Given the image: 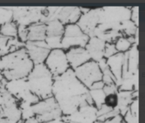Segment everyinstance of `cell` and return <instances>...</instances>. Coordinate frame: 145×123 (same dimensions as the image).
<instances>
[{
    "instance_id": "cell-1",
    "label": "cell",
    "mask_w": 145,
    "mask_h": 123,
    "mask_svg": "<svg viewBox=\"0 0 145 123\" xmlns=\"http://www.w3.org/2000/svg\"><path fill=\"white\" fill-rule=\"evenodd\" d=\"M52 96L63 116H70L86 104L94 106L89 89L76 78L74 71L71 68L54 78Z\"/></svg>"
},
{
    "instance_id": "cell-2",
    "label": "cell",
    "mask_w": 145,
    "mask_h": 123,
    "mask_svg": "<svg viewBox=\"0 0 145 123\" xmlns=\"http://www.w3.org/2000/svg\"><path fill=\"white\" fill-rule=\"evenodd\" d=\"M33 66L25 47L0 58V72L7 81L26 78Z\"/></svg>"
},
{
    "instance_id": "cell-3",
    "label": "cell",
    "mask_w": 145,
    "mask_h": 123,
    "mask_svg": "<svg viewBox=\"0 0 145 123\" xmlns=\"http://www.w3.org/2000/svg\"><path fill=\"white\" fill-rule=\"evenodd\" d=\"M26 80L29 90L40 100L52 96L54 77L44 63L34 65Z\"/></svg>"
},
{
    "instance_id": "cell-4",
    "label": "cell",
    "mask_w": 145,
    "mask_h": 123,
    "mask_svg": "<svg viewBox=\"0 0 145 123\" xmlns=\"http://www.w3.org/2000/svg\"><path fill=\"white\" fill-rule=\"evenodd\" d=\"M20 120L19 101L5 88H0V123H18Z\"/></svg>"
},
{
    "instance_id": "cell-5",
    "label": "cell",
    "mask_w": 145,
    "mask_h": 123,
    "mask_svg": "<svg viewBox=\"0 0 145 123\" xmlns=\"http://www.w3.org/2000/svg\"><path fill=\"white\" fill-rule=\"evenodd\" d=\"M36 120L39 123H46L61 118L63 114L53 96L40 100L31 106Z\"/></svg>"
},
{
    "instance_id": "cell-6",
    "label": "cell",
    "mask_w": 145,
    "mask_h": 123,
    "mask_svg": "<svg viewBox=\"0 0 145 123\" xmlns=\"http://www.w3.org/2000/svg\"><path fill=\"white\" fill-rule=\"evenodd\" d=\"M45 7H12V20L18 26H29L36 23H46L47 20L44 15Z\"/></svg>"
},
{
    "instance_id": "cell-7",
    "label": "cell",
    "mask_w": 145,
    "mask_h": 123,
    "mask_svg": "<svg viewBox=\"0 0 145 123\" xmlns=\"http://www.w3.org/2000/svg\"><path fill=\"white\" fill-rule=\"evenodd\" d=\"M89 39V36L77 24L65 25L61 40V49L66 51L76 47H85Z\"/></svg>"
},
{
    "instance_id": "cell-8",
    "label": "cell",
    "mask_w": 145,
    "mask_h": 123,
    "mask_svg": "<svg viewBox=\"0 0 145 123\" xmlns=\"http://www.w3.org/2000/svg\"><path fill=\"white\" fill-rule=\"evenodd\" d=\"M73 71L76 78L88 89L90 88L94 83L102 81V72L99 64L97 62L92 60L84 63Z\"/></svg>"
},
{
    "instance_id": "cell-9",
    "label": "cell",
    "mask_w": 145,
    "mask_h": 123,
    "mask_svg": "<svg viewBox=\"0 0 145 123\" xmlns=\"http://www.w3.org/2000/svg\"><path fill=\"white\" fill-rule=\"evenodd\" d=\"M44 63L54 78L61 76L71 68L65 51L63 49L51 50Z\"/></svg>"
},
{
    "instance_id": "cell-10",
    "label": "cell",
    "mask_w": 145,
    "mask_h": 123,
    "mask_svg": "<svg viewBox=\"0 0 145 123\" xmlns=\"http://www.w3.org/2000/svg\"><path fill=\"white\" fill-rule=\"evenodd\" d=\"M97 109L92 105L86 104L80 107L75 113L70 116H63L66 123H94L97 121Z\"/></svg>"
},
{
    "instance_id": "cell-11",
    "label": "cell",
    "mask_w": 145,
    "mask_h": 123,
    "mask_svg": "<svg viewBox=\"0 0 145 123\" xmlns=\"http://www.w3.org/2000/svg\"><path fill=\"white\" fill-rule=\"evenodd\" d=\"M28 57L34 65L44 63L51 50L45 41L41 42H27L25 44Z\"/></svg>"
},
{
    "instance_id": "cell-12",
    "label": "cell",
    "mask_w": 145,
    "mask_h": 123,
    "mask_svg": "<svg viewBox=\"0 0 145 123\" xmlns=\"http://www.w3.org/2000/svg\"><path fill=\"white\" fill-rule=\"evenodd\" d=\"M100 8L101 7L92 9L86 13L81 15V18L76 23L81 30L89 36V38L93 37L94 29L99 24Z\"/></svg>"
},
{
    "instance_id": "cell-13",
    "label": "cell",
    "mask_w": 145,
    "mask_h": 123,
    "mask_svg": "<svg viewBox=\"0 0 145 123\" xmlns=\"http://www.w3.org/2000/svg\"><path fill=\"white\" fill-rule=\"evenodd\" d=\"M81 16L79 7H57L52 20H58L63 25L76 24Z\"/></svg>"
},
{
    "instance_id": "cell-14",
    "label": "cell",
    "mask_w": 145,
    "mask_h": 123,
    "mask_svg": "<svg viewBox=\"0 0 145 123\" xmlns=\"http://www.w3.org/2000/svg\"><path fill=\"white\" fill-rule=\"evenodd\" d=\"M65 53L70 68L72 70H75L91 60L89 53L85 47H72L66 50Z\"/></svg>"
},
{
    "instance_id": "cell-15",
    "label": "cell",
    "mask_w": 145,
    "mask_h": 123,
    "mask_svg": "<svg viewBox=\"0 0 145 123\" xmlns=\"http://www.w3.org/2000/svg\"><path fill=\"white\" fill-rule=\"evenodd\" d=\"M124 58H125L124 53H118L116 55H112V56L106 59L107 67L116 79V85L118 87L120 86L121 81H122Z\"/></svg>"
},
{
    "instance_id": "cell-16",
    "label": "cell",
    "mask_w": 145,
    "mask_h": 123,
    "mask_svg": "<svg viewBox=\"0 0 145 123\" xmlns=\"http://www.w3.org/2000/svg\"><path fill=\"white\" fill-rule=\"evenodd\" d=\"M106 42L96 37H90L85 48L89 53L91 59L99 62L104 58V50Z\"/></svg>"
},
{
    "instance_id": "cell-17",
    "label": "cell",
    "mask_w": 145,
    "mask_h": 123,
    "mask_svg": "<svg viewBox=\"0 0 145 123\" xmlns=\"http://www.w3.org/2000/svg\"><path fill=\"white\" fill-rule=\"evenodd\" d=\"M5 89L18 101L27 91L30 90L26 78L7 81Z\"/></svg>"
},
{
    "instance_id": "cell-18",
    "label": "cell",
    "mask_w": 145,
    "mask_h": 123,
    "mask_svg": "<svg viewBox=\"0 0 145 123\" xmlns=\"http://www.w3.org/2000/svg\"><path fill=\"white\" fill-rule=\"evenodd\" d=\"M117 95L118 98L117 108L119 110L120 114L123 116L129 110V106L133 100L138 98V91H118Z\"/></svg>"
},
{
    "instance_id": "cell-19",
    "label": "cell",
    "mask_w": 145,
    "mask_h": 123,
    "mask_svg": "<svg viewBox=\"0 0 145 123\" xmlns=\"http://www.w3.org/2000/svg\"><path fill=\"white\" fill-rule=\"evenodd\" d=\"M28 28V42L44 41L46 37V24L44 23H36L30 25Z\"/></svg>"
},
{
    "instance_id": "cell-20",
    "label": "cell",
    "mask_w": 145,
    "mask_h": 123,
    "mask_svg": "<svg viewBox=\"0 0 145 123\" xmlns=\"http://www.w3.org/2000/svg\"><path fill=\"white\" fill-rule=\"evenodd\" d=\"M126 53L127 58H128V72H127L126 74L134 75L138 73V45L134 44Z\"/></svg>"
},
{
    "instance_id": "cell-21",
    "label": "cell",
    "mask_w": 145,
    "mask_h": 123,
    "mask_svg": "<svg viewBox=\"0 0 145 123\" xmlns=\"http://www.w3.org/2000/svg\"><path fill=\"white\" fill-rule=\"evenodd\" d=\"M46 38L62 39L64 32V27L61 22L58 20H49L46 23Z\"/></svg>"
},
{
    "instance_id": "cell-22",
    "label": "cell",
    "mask_w": 145,
    "mask_h": 123,
    "mask_svg": "<svg viewBox=\"0 0 145 123\" xmlns=\"http://www.w3.org/2000/svg\"><path fill=\"white\" fill-rule=\"evenodd\" d=\"M18 24L12 20L0 26V34L2 36L10 38L18 37Z\"/></svg>"
},
{
    "instance_id": "cell-23",
    "label": "cell",
    "mask_w": 145,
    "mask_h": 123,
    "mask_svg": "<svg viewBox=\"0 0 145 123\" xmlns=\"http://www.w3.org/2000/svg\"><path fill=\"white\" fill-rule=\"evenodd\" d=\"M89 93L96 109L97 110L100 109L102 105H104L105 98L106 97L103 90H89Z\"/></svg>"
},
{
    "instance_id": "cell-24",
    "label": "cell",
    "mask_w": 145,
    "mask_h": 123,
    "mask_svg": "<svg viewBox=\"0 0 145 123\" xmlns=\"http://www.w3.org/2000/svg\"><path fill=\"white\" fill-rule=\"evenodd\" d=\"M114 45L118 53H125L134 45L131 43L129 39L125 37H120L118 38L116 42H114Z\"/></svg>"
},
{
    "instance_id": "cell-25",
    "label": "cell",
    "mask_w": 145,
    "mask_h": 123,
    "mask_svg": "<svg viewBox=\"0 0 145 123\" xmlns=\"http://www.w3.org/2000/svg\"><path fill=\"white\" fill-rule=\"evenodd\" d=\"M12 7H0V26L12 20Z\"/></svg>"
},
{
    "instance_id": "cell-26",
    "label": "cell",
    "mask_w": 145,
    "mask_h": 123,
    "mask_svg": "<svg viewBox=\"0 0 145 123\" xmlns=\"http://www.w3.org/2000/svg\"><path fill=\"white\" fill-rule=\"evenodd\" d=\"M104 104L106 107L112 109H115L117 108L118 104V98L117 93L106 95L105 98Z\"/></svg>"
},
{
    "instance_id": "cell-27",
    "label": "cell",
    "mask_w": 145,
    "mask_h": 123,
    "mask_svg": "<svg viewBox=\"0 0 145 123\" xmlns=\"http://www.w3.org/2000/svg\"><path fill=\"white\" fill-rule=\"evenodd\" d=\"M18 38L19 39L20 42L24 44L28 42V28L26 26H18Z\"/></svg>"
},
{
    "instance_id": "cell-28",
    "label": "cell",
    "mask_w": 145,
    "mask_h": 123,
    "mask_svg": "<svg viewBox=\"0 0 145 123\" xmlns=\"http://www.w3.org/2000/svg\"><path fill=\"white\" fill-rule=\"evenodd\" d=\"M118 53L114 43H106L104 50V58L107 59L110 57Z\"/></svg>"
},
{
    "instance_id": "cell-29",
    "label": "cell",
    "mask_w": 145,
    "mask_h": 123,
    "mask_svg": "<svg viewBox=\"0 0 145 123\" xmlns=\"http://www.w3.org/2000/svg\"><path fill=\"white\" fill-rule=\"evenodd\" d=\"M124 123H138V115L133 114L129 110L123 116Z\"/></svg>"
},
{
    "instance_id": "cell-30",
    "label": "cell",
    "mask_w": 145,
    "mask_h": 123,
    "mask_svg": "<svg viewBox=\"0 0 145 123\" xmlns=\"http://www.w3.org/2000/svg\"><path fill=\"white\" fill-rule=\"evenodd\" d=\"M10 37H5L0 34V51L2 52V55H6L8 53V49H7V42Z\"/></svg>"
},
{
    "instance_id": "cell-31",
    "label": "cell",
    "mask_w": 145,
    "mask_h": 123,
    "mask_svg": "<svg viewBox=\"0 0 145 123\" xmlns=\"http://www.w3.org/2000/svg\"><path fill=\"white\" fill-rule=\"evenodd\" d=\"M130 20L135 24L136 26L138 27V7H133L131 8Z\"/></svg>"
},
{
    "instance_id": "cell-32",
    "label": "cell",
    "mask_w": 145,
    "mask_h": 123,
    "mask_svg": "<svg viewBox=\"0 0 145 123\" xmlns=\"http://www.w3.org/2000/svg\"><path fill=\"white\" fill-rule=\"evenodd\" d=\"M94 123H124L123 120V116L120 114L116 115V116H114L112 118L108 119V120H105L103 122L96 121Z\"/></svg>"
},
{
    "instance_id": "cell-33",
    "label": "cell",
    "mask_w": 145,
    "mask_h": 123,
    "mask_svg": "<svg viewBox=\"0 0 145 123\" xmlns=\"http://www.w3.org/2000/svg\"><path fill=\"white\" fill-rule=\"evenodd\" d=\"M105 85L104 83L102 82V81L97 82L95 83H94L92 85V86L91 87L89 90H101V89H103Z\"/></svg>"
},
{
    "instance_id": "cell-34",
    "label": "cell",
    "mask_w": 145,
    "mask_h": 123,
    "mask_svg": "<svg viewBox=\"0 0 145 123\" xmlns=\"http://www.w3.org/2000/svg\"><path fill=\"white\" fill-rule=\"evenodd\" d=\"M23 123H39V122L36 120V118L35 117V116L28 119V120H25V121H23Z\"/></svg>"
},
{
    "instance_id": "cell-35",
    "label": "cell",
    "mask_w": 145,
    "mask_h": 123,
    "mask_svg": "<svg viewBox=\"0 0 145 123\" xmlns=\"http://www.w3.org/2000/svg\"><path fill=\"white\" fill-rule=\"evenodd\" d=\"M46 123H66L64 120L61 118H59V119H57V120H52L51 122H46Z\"/></svg>"
},
{
    "instance_id": "cell-36",
    "label": "cell",
    "mask_w": 145,
    "mask_h": 123,
    "mask_svg": "<svg viewBox=\"0 0 145 123\" xmlns=\"http://www.w3.org/2000/svg\"><path fill=\"white\" fill-rule=\"evenodd\" d=\"M2 56V52L0 51V58H1Z\"/></svg>"
},
{
    "instance_id": "cell-37",
    "label": "cell",
    "mask_w": 145,
    "mask_h": 123,
    "mask_svg": "<svg viewBox=\"0 0 145 123\" xmlns=\"http://www.w3.org/2000/svg\"><path fill=\"white\" fill-rule=\"evenodd\" d=\"M18 123H23V121H22V120H20V121H19V122H18Z\"/></svg>"
},
{
    "instance_id": "cell-38",
    "label": "cell",
    "mask_w": 145,
    "mask_h": 123,
    "mask_svg": "<svg viewBox=\"0 0 145 123\" xmlns=\"http://www.w3.org/2000/svg\"></svg>"
},
{
    "instance_id": "cell-39",
    "label": "cell",
    "mask_w": 145,
    "mask_h": 123,
    "mask_svg": "<svg viewBox=\"0 0 145 123\" xmlns=\"http://www.w3.org/2000/svg\"></svg>"
}]
</instances>
